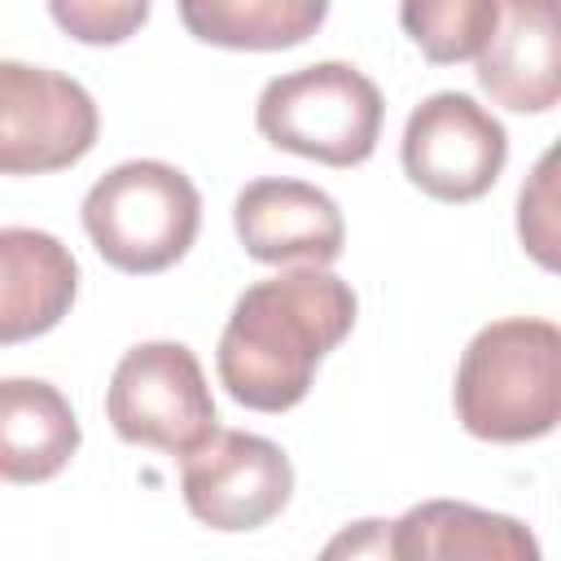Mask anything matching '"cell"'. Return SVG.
<instances>
[{
	"label": "cell",
	"mask_w": 561,
	"mask_h": 561,
	"mask_svg": "<svg viewBox=\"0 0 561 561\" xmlns=\"http://www.w3.org/2000/svg\"><path fill=\"white\" fill-rule=\"evenodd\" d=\"M79 294L75 254L39 228H0V346L57 329Z\"/></svg>",
	"instance_id": "8fae6325"
},
{
	"label": "cell",
	"mask_w": 561,
	"mask_h": 561,
	"mask_svg": "<svg viewBox=\"0 0 561 561\" xmlns=\"http://www.w3.org/2000/svg\"><path fill=\"white\" fill-rule=\"evenodd\" d=\"M355 289L324 267H294L250 285L219 333V381L254 412L307 399L320 359L355 329Z\"/></svg>",
	"instance_id": "6da1fadb"
},
{
	"label": "cell",
	"mask_w": 561,
	"mask_h": 561,
	"mask_svg": "<svg viewBox=\"0 0 561 561\" xmlns=\"http://www.w3.org/2000/svg\"><path fill=\"white\" fill-rule=\"evenodd\" d=\"M48 13L70 39L105 48L131 39L145 26L149 0H48Z\"/></svg>",
	"instance_id": "2e32d148"
},
{
	"label": "cell",
	"mask_w": 561,
	"mask_h": 561,
	"mask_svg": "<svg viewBox=\"0 0 561 561\" xmlns=\"http://www.w3.org/2000/svg\"><path fill=\"white\" fill-rule=\"evenodd\" d=\"M79 451V421L66 394L39 377L0 381V478L31 486L57 478Z\"/></svg>",
	"instance_id": "7c38bea8"
},
{
	"label": "cell",
	"mask_w": 561,
	"mask_h": 561,
	"mask_svg": "<svg viewBox=\"0 0 561 561\" xmlns=\"http://www.w3.org/2000/svg\"><path fill=\"white\" fill-rule=\"evenodd\" d=\"M478 83L513 114H548L561 101L557 0H500L495 31L478 53Z\"/></svg>",
	"instance_id": "30bf717a"
},
{
	"label": "cell",
	"mask_w": 561,
	"mask_h": 561,
	"mask_svg": "<svg viewBox=\"0 0 561 561\" xmlns=\"http://www.w3.org/2000/svg\"><path fill=\"white\" fill-rule=\"evenodd\" d=\"M456 416L486 443L552 434L561 421V329L535 316L478 329L456 368Z\"/></svg>",
	"instance_id": "7a4b0ae2"
},
{
	"label": "cell",
	"mask_w": 561,
	"mask_h": 561,
	"mask_svg": "<svg viewBox=\"0 0 561 561\" xmlns=\"http://www.w3.org/2000/svg\"><path fill=\"white\" fill-rule=\"evenodd\" d=\"M390 557H478V561H539L535 535L504 513L460 500H425L390 522Z\"/></svg>",
	"instance_id": "4fadbf2b"
},
{
	"label": "cell",
	"mask_w": 561,
	"mask_h": 561,
	"mask_svg": "<svg viewBox=\"0 0 561 561\" xmlns=\"http://www.w3.org/2000/svg\"><path fill=\"white\" fill-rule=\"evenodd\" d=\"M232 224L245 254L259 263L329 267L346 245L337 202L302 180H250L232 202Z\"/></svg>",
	"instance_id": "9c48e42d"
},
{
	"label": "cell",
	"mask_w": 561,
	"mask_h": 561,
	"mask_svg": "<svg viewBox=\"0 0 561 561\" xmlns=\"http://www.w3.org/2000/svg\"><path fill=\"white\" fill-rule=\"evenodd\" d=\"M386 101L351 61H316L267 79L254 105V127L267 145L324 162L359 167L381 140Z\"/></svg>",
	"instance_id": "277c9868"
},
{
	"label": "cell",
	"mask_w": 561,
	"mask_h": 561,
	"mask_svg": "<svg viewBox=\"0 0 561 561\" xmlns=\"http://www.w3.org/2000/svg\"><path fill=\"white\" fill-rule=\"evenodd\" d=\"M180 491L188 513L210 530H259L294 495L289 456L245 430H210L180 456Z\"/></svg>",
	"instance_id": "52a82bcc"
},
{
	"label": "cell",
	"mask_w": 561,
	"mask_h": 561,
	"mask_svg": "<svg viewBox=\"0 0 561 561\" xmlns=\"http://www.w3.org/2000/svg\"><path fill=\"white\" fill-rule=\"evenodd\" d=\"M96 101L70 75L0 61V175H48L92 153Z\"/></svg>",
	"instance_id": "8992f818"
},
{
	"label": "cell",
	"mask_w": 561,
	"mask_h": 561,
	"mask_svg": "<svg viewBox=\"0 0 561 561\" xmlns=\"http://www.w3.org/2000/svg\"><path fill=\"white\" fill-rule=\"evenodd\" d=\"M552 153L539 158L530 184H522V197H517V232H522V245L543 263V267H557V219H552Z\"/></svg>",
	"instance_id": "e0dca14e"
},
{
	"label": "cell",
	"mask_w": 561,
	"mask_h": 561,
	"mask_svg": "<svg viewBox=\"0 0 561 561\" xmlns=\"http://www.w3.org/2000/svg\"><path fill=\"white\" fill-rule=\"evenodd\" d=\"M399 158L408 180L434 202H473L500 180L508 131L473 96L434 92L408 114Z\"/></svg>",
	"instance_id": "ba28073f"
},
{
	"label": "cell",
	"mask_w": 561,
	"mask_h": 561,
	"mask_svg": "<svg viewBox=\"0 0 561 561\" xmlns=\"http://www.w3.org/2000/svg\"><path fill=\"white\" fill-rule=\"evenodd\" d=\"M105 416L123 443L184 456L215 430V399L184 342H140L110 377Z\"/></svg>",
	"instance_id": "5b68a950"
},
{
	"label": "cell",
	"mask_w": 561,
	"mask_h": 561,
	"mask_svg": "<svg viewBox=\"0 0 561 561\" xmlns=\"http://www.w3.org/2000/svg\"><path fill=\"white\" fill-rule=\"evenodd\" d=\"M83 228L110 267L153 276L188 254L202 228V197L171 162H118L88 188Z\"/></svg>",
	"instance_id": "3957f363"
},
{
	"label": "cell",
	"mask_w": 561,
	"mask_h": 561,
	"mask_svg": "<svg viewBox=\"0 0 561 561\" xmlns=\"http://www.w3.org/2000/svg\"><path fill=\"white\" fill-rule=\"evenodd\" d=\"M324 552L329 557H337V552H351V557H364V552L390 557V522H355V530L337 535Z\"/></svg>",
	"instance_id": "ac0fdd59"
},
{
	"label": "cell",
	"mask_w": 561,
	"mask_h": 561,
	"mask_svg": "<svg viewBox=\"0 0 561 561\" xmlns=\"http://www.w3.org/2000/svg\"><path fill=\"white\" fill-rule=\"evenodd\" d=\"M500 18V0H399L403 35L434 66H456L482 53Z\"/></svg>",
	"instance_id": "9a60e30c"
},
{
	"label": "cell",
	"mask_w": 561,
	"mask_h": 561,
	"mask_svg": "<svg viewBox=\"0 0 561 561\" xmlns=\"http://www.w3.org/2000/svg\"><path fill=\"white\" fill-rule=\"evenodd\" d=\"M175 4L193 39L237 53L298 48L329 18V0H175Z\"/></svg>",
	"instance_id": "5bb4252c"
}]
</instances>
